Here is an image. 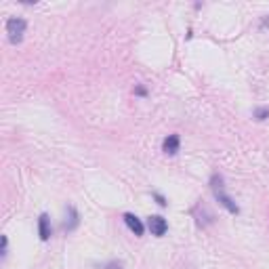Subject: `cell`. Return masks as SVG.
I'll return each mask as SVG.
<instances>
[{"mask_svg":"<svg viewBox=\"0 0 269 269\" xmlns=\"http://www.w3.org/2000/svg\"><path fill=\"white\" fill-rule=\"evenodd\" d=\"M210 189H213V196L215 200L219 202L221 206H223L227 213H232V215H238L240 213V206L234 202V198L225 191V185H223V177L219 175V172H215L213 177H210Z\"/></svg>","mask_w":269,"mask_h":269,"instance_id":"1","label":"cell"},{"mask_svg":"<svg viewBox=\"0 0 269 269\" xmlns=\"http://www.w3.org/2000/svg\"><path fill=\"white\" fill-rule=\"evenodd\" d=\"M25 27H27L25 19H21V17H11V19L6 21V34H8V40H11L13 44L21 42V40H23V34H25Z\"/></svg>","mask_w":269,"mask_h":269,"instance_id":"2","label":"cell"},{"mask_svg":"<svg viewBox=\"0 0 269 269\" xmlns=\"http://www.w3.org/2000/svg\"><path fill=\"white\" fill-rule=\"evenodd\" d=\"M147 227H149V232H151L153 236H158V238H162V236L168 232L166 219H164V217H160V215H151V217L147 219Z\"/></svg>","mask_w":269,"mask_h":269,"instance_id":"3","label":"cell"},{"mask_svg":"<svg viewBox=\"0 0 269 269\" xmlns=\"http://www.w3.org/2000/svg\"><path fill=\"white\" fill-rule=\"evenodd\" d=\"M80 225V215H78V210H76L72 204L65 208V221H63V229L65 232H74L76 227Z\"/></svg>","mask_w":269,"mask_h":269,"instance_id":"4","label":"cell"},{"mask_svg":"<svg viewBox=\"0 0 269 269\" xmlns=\"http://www.w3.org/2000/svg\"><path fill=\"white\" fill-rule=\"evenodd\" d=\"M124 223H127V227L131 229V232L134 236H143V232H145V225L141 223V219L137 215H133V213H124Z\"/></svg>","mask_w":269,"mask_h":269,"instance_id":"5","label":"cell"},{"mask_svg":"<svg viewBox=\"0 0 269 269\" xmlns=\"http://www.w3.org/2000/svg\"><path fill=\"white\" fill-rule=\"evenodd\" d=\"M53 234V227H51V219L46 213H42L40 217H38V236H40V240H49Z\"/></svg>","mask_w":269,"mask_h":269,"instance_id":"6","label":"cell"},{"mask_svg":"<svg viewBox=\"0 0 269 269\" xmlns=\"http://www.w3.org/2000/svg\"><path fill=\"white\" fill-rule=\"evenodd\" d=\"M179 147H181L179 134H168V137L164 139V143H162V151L168 153V156H175V153L179 151Z\"/></svg>","mask_w":269,"mask_h":269,"instance_id":"7","label":"cell"},{"mask_svg":"<svg viewBox=\"0 0 269 269\" xmlns=\"http://www.w3.org/2000/svg\"><path fill=\"white\" fill-rule=\"evenodd\" d=\"M255 118H257V120L269 118V108H257V110H255Z\"/></svg>","mask_w":269,"mask_h":269,"instance_id":"8","label":"cell"},{"mask_svg":"<svg viewBox=\"0 0 269 269\" xmlns=\"http://www.w3.org/2000/svg\"><path fill=\"white\" fill-rule=\"evenodd\" d=\"M6 253H8V240H6V236H2V259L6 257Z\"/></svg>","mask_w":269,"mask_h":269,"instance_id":"9","label":"cell"},{"mask_svg":"<svg viewBox=\"0 0 269 269\" xmlns=\"http://www.w3.org/2000/svg\"><path fill=\"white\" fill-rule=\"evenodd\" d=\"M103 269H122V265H120L118 261H112V263H108V265H103Z\"/></svg>","mask_w":269,"mask_h":269,"instance_id":"10","label":"cell"},{"mask_svg":"<svg viewBox=\"0 0 269 269\" xmlns=\"http://www.w3.org/2000/svg\"><path fill=\"white\" fill-rule=\"evenodd\" d=\"M153 198L158 200V204H160V206H166V198H164V196H160V194H153Z\"/></svg>","mask_w":269,"mask_h":269,"instance_id":"11","label":"cell"},{"mask_svg":"<svg viewBox=\"0 0 269 269\" xmlns=\"http://www.w3.org/2000/svg\"><path fill=\"white\" fill-rule=\"evenodd\" d=\"M134 93H137V95H141V97H145V95H147V91L143 89V86H137V89H134Z\"/></svg>","mask_w":269,"mask_h":269,"instance_id":"12","label":"cell"}]
</instances>
